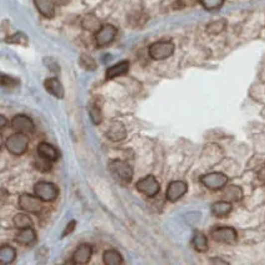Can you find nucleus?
Masks as SVG:
<instances>
[{
    "instance_id": "1",
    "label": "nucleus",
    "mask_w": 265,
    "mask_h": 265,
    "mask_svg": "<svg viewBox=\"0 0 265 265\" xmlns=\"http://www.w3.org/2000/svg\"><path fill=\"white\" fill-rule=\"evenodd\" d=\"M109 171L115 179L121 184H129L133 178V169L127 162L114 159L109 163Z\"/></svg>"
},
{
    "instance_id": "2",
    "label": "nucleus",
    "mask_w": 265,
    "mask_h": 265,
    "mask_svg": "<svg viewBox=\"0 0 265 265\" xmlns=\"http://www.w3.org/2000/svg\"><path fill=\"white\" fill-rule=\"evenodd\" d=\"M6 146L7 151L10 152L14 156H22L25 152L27 151V147H29V138H27V134L24 133H15L12 136H10L6 139Z\"/></svg>"
},
{
    "instance_id": "3",
    "label": "nucleus",
    "mask_w": 265,
    "mask_h": 265,
    "mask_svg": "<svg viewBox=\"0 0 265 265\" xmlns=\"http://www.w3.org/2000/svg\"><path fill=\"white\" fill-rule=\"evenodd\" d=\"M174 52V44L172 41H157L149 46L148 54L153 60H166Z\"/></svg>"
},
{
    "instance_id": "4",
    "label": "nucleus",
    "mask_w": 265,
    "mask_h": 265,
    "mask_svg": "<svg viewBox=\"0 0 265 265\" xmlns=\"http://www.w3.org/2000/svg\"><path fill=\"white\" fill-rule=\"evenodd\" d=\"M34 193L44 202H52L59 196V188L50 182H37L34 186Z\"/></svg>"
},
{
    "instance_id": "5",
    "label": "nucleus",
    "mask_w": 265,
    "mask_h": 265,
    "mask_svg": "<svg viewBox=\"0 0 265 265\" xmlns=\"http://www.w3.org/2000/svg\"><path fill=\"white\" fill-rule=\"evenodd\" d=\"M42 199H40L39 197L35 194H21L19 198V208L21 211L26 212V213L31 214H40L42 211Z\"/></svg>"
},
{
    "instance_id": "6",
    "label": "nucleus",
    "mask_w": 265,
    "mask_h": 265,
    "mask_svg": "<svg viewBox=\"0 0 265 265\" xmlns=\"http://www.w3.org/2000/svg\"><path fill=\"white\" fill-rule=\"evenodd\" d=\"M201 182L203 186H206L208 189L212 191H218V189L224 188L228 183V177L219 172H214V173L204 174L201 177Z\"/></svg>"
},
{
    "instance_id": "7",
    "label": "nucleus",
    "mask_w": 265,
    "mask_h": 265,
    "mask_svg": "<svg viewBox=\"0 0 265 265\" xmlns=\"http://www.w3.org/2000/svg\"><path fill=\"white\" fill-rule=\"evenodd\" d=\"M211 236L218 243L232 244L237 241V231L232 227H217L211 232Z\"/></svg>"
},
{
    "instance_id": "8",
    "label": "nucleus",
    "mask_w": 265,
    "mask_h": 265,
    "mask_svg": "<svg viewBox=\"0 0 265 265\" xmlns=\"http://www.w3.org/2000/svg\"><path fill=\"white\" fill-rule=\"evenodd\" d=\"M117 29L111 24L102 25L101 29L95 34V41L99 47H104L106 45H109L110 42L114 41V39L116 37Z\"/></svg>"
},
{
    "instance_id": "9",
    "label": "nucleus",
    "mask_w": 265,
    "mask_h": 265,
    "mask_svg": "<svg viewBox=\"0 0 265 265\" xmlns=\"http://www.w3.org/2000/svg\"><path fill=\"white\" fill-rule=\"evenodd\" d=\"M137 191H139L141 193L146 194L148 197H154L159 193L161 187L159 183L157 182V179L154 178V176H147L144 178H142L141 181L137 182Z\"/></svg>"
},
{
    "instance_id": "10",
    "label": "nucleus",
    "mask_w": 265,
    "mask_h": 265,
    "mask_svg": "<svg viewBox=\"0 0 265 265\" xmlns=\"http://www.w3.org/2000/svg\"><path fill=\"white\" fill-rule=\"evenodd\" d=\"M11 126L19 133L31 134L35 131V125L32 120L26 115H16L11 120Z\"/></svg>"
},
{
    "instance_id": "11",
    "label": "nucleus",
    "mask_w": 265,
    "mask_h": 265,
    "mask_svg": "<svg viewBox=\"0 0 265 265\" xmlns=\"http://www.w3.org/2000/svg\"><path fill=\"white\" fill-rule=\"evenodd\" d=\"M188 191V186L186 182L183 181H173L169 183L168 188H167V199L169 202H177L184 196Z\"/></svg>"
},
{
    "instance_id": "12",
    "label": "nucleus",
    "mask_w": 265,
    "mask_h": 265,
    "mask_svg": "<svg viewBox=\"0 0 265 265\" xmlns=\"http://www.w3.org/2000/svg\"><path fill=\"white\" fill-rule=\"evenodd\" d=\"M92 256V247L90 244H81L77 247L76 251L72 254V258L70 261L71 264H86L89 263Z\"/></svg>"
},
{
    "instance_id": "13",
    "label": "nucleus",
    "mask_w": 265,
    "mask_h": 265,
    "mask_svg": "<svg viewBox=\"0 0 265 265\" xmlns=\"http://www.w3.org/2000/svg\"><path fill=\"white\" fill-rule=\"evenodd\" d=\"M106 136L110 141L120 142L126 138V129L120 121H112L106 131Z\"/></svg>"
},
{
    "instance_id": "14",
    "label": "nucleus",
    "mask_w": 265,
    "mask_h": 265,
    "mask_svg": "<svg viewBox=\"0 0 265 265\" xmlns=\"http://www.w3.org/2000/svg\"><path fill=\"white\" fill-rule=\"evenodd\" d=\"M36 152H37V156L42 157V158H45V159H49V161H51V162L57 161L60 156L57 149L55 148L54 146H51V144L46 143V142H41V143L37 144Z\"/></svg>"
},
{
    "instance_id": "15",
    "label": "nucleus",
    "mask_w": 265,
    "mask_h": 265,
    "mask_svg": "<svg viewBox=\"0 0 265 265\" xmlns=\"http://www.w3.org/2000/svg\"><path fill=\"white\" fill-rule=\"evenodd\" d=\"M37 11L46 19H52L55 16L54 0H34Z\"/></svg>"
},
{
    "instance_id": "16",
    "label": "nucleus",
    "mask_w": 265,
    "mask_h": 265,
    "mask_svg": "<svg viewBox=\"0 0 265 265\" xmlns=\"http://www.w3.org/2000/svg\"><path fill=\"white\" fill-rule=\"evenodd\" d=\"M44 86L45 89L47 90V92H50V94L56 97V99H62V97H64V87H62V84L56 77H50V79L45 80Z\"/></svg>"
},
{
    "instance_id": "17",
    "label": "nucleus",
    "mask_w": 265,
    "mask_h": 265,
    "mask_svg": "<svg viewBox=\"0 0 265 265\" xmlns=\"http://www.w3.org/2000/svg\"><path fill=\"white\" fill-rule=\"evenodd\" d=\"M129 67H130V62L126 61V60L117 62V64L114 65V66H110L109 69L106 70V79L111 80L115 79V77L126 74V72L129 71Z\"/></svg>"
},
{
    "instance_id": "18",
    "label": "nucleus",
    "mask_w": 265,
    "mask_h": 265,
    "mask_svg": "<svg viewBox=\"0 0 265 265\" xmlns=\"http://www.w3.org/2000/svg\"><path fill=\"white\" fill-rule=\"evenodd\" d=\"M15 241H16L17 243L22 244V246H30V244H32L36 241V233H35V231L31 227L20 229V232L16 234V237H15Z\"/></svg>"
},
{
    "instance_id": "19",
    "label": "nucleus",
    "mask_w": 265,
    "mask_h": 265,
    "mask_svg": "<svg viewBox=\"0 0 265 265\" xmlns=\"http://www.w3.org/2000/svg\"><path fill=\"white\" fill-rule=\"evenodd\" d=\"M223 197L228 202H239L243 198V191L238 186H227L223 191Z\"/></svg>"
},
{
    "instance_id": "20",
    "label": "nucleus",
    "mask_w": 265,
    "mask_h": 265,
    "mask_svg": "<svg viewBox=\"0 0 265 265\" xmlns=\"http://www.w3.org/2000/svg\"><path fill=\"white\" fill-rule=\"evenodd\" d=\"M212 213H213V216L216 217H227L229 213L232 212V204L231 202L228 201H219V202H216V203L212 206Z\"/></svg>"
},
{
    "instance_id": "21",
    "label": "nucleus",
    "mask_w": 265,
    "mask_h": 265,
    "mask_svg": "<svg viewBox=\"0 0 265 265\" xmlns=\"http://www.w3.org/2000/svg\"><path fill=\"white\" fill-rule=\"evenodd\" d=\"M16 258V251L10 246H2L0 248V263L7 265L11 264Z\"/></svg>"
},
{
    "instance_id": "22",
    "label": "nucleus",
    "mask_w": 265,
    "mask_h": 265,
    "mask_svg": "<svg viewBox=\"0 0 265 265\" xmlns=\"http://www.w3.org/2000/svg\"><path fill=\"white\" fill-rule=\"evenodd\" d=\"M102 261L106 265H120L122 263V257L115 249H107V251L104 252Z\"/></svg>"
},
{
    "instance_id": "23",
    "label": "nucleus",
    "mask_w": 265,
    "mask_h": 265,
    "mask_svg": "<svg viewBox=\"0 0 265 265\" xmlns=\"http://www.w3.org/2000/svg\"><path fill=\"white\" fill-rule=\"evenodd\" d=\"M82 27L87 31L91 32H97L101 29V25H100L99 19L94 15H86V16L82 19Z\"/></svg>"
},
{
    "instance_id": "24",
    "label": "nucleus",
    "mask_w": 265,
    "mask_h": 265,
    "mask_svg": "<svg viewBox=\"0 0 265 265\" xmlns=\"http://www.w3.org/2000/svg\"><path fill=\"white\" fill-rule=\"evenodd\" d=\"M192 244H193L194 249L197 252H207L208 249V241H207V237L204 236L201 232H196L192 239Z\"/></svg>"
},
{
    "instance_id": "25",
    "label": "nucleus",
    "mask_w": 265,
    "mask_h": 265,
    "mask_svg": "<svg viewBox=\"0 0 265 265\" xmlns=\"http://www.w3.org/2000/svg\"><path fill=\"white\" fill-rule=\"evenodd\" d=\"M12 222H14V226L19 229L29 228V227H31V224H32L31 218L24 213L16 214V216L14 217V219H12Z\"/></svg>"
},
{
    "instance_id": "26",
    "label": "nucleus",
    "mask_w": 265,
    "mask_h": 265,
    "mask_svg": "<svg viewBox=\"0 0 265 265\" xmlns=\"http://www.w3.org/2000/svg\"><path fill=\"white\" fill-rule=\"evenodd\" d=\"M5 41L7 44H17V45H22V46H27L29 45V39H27L26 35L24 32H16V34L11 35L7 39H5Z\"/></svg>"
},
{
    "instance_id": "27",
    "label": "nucleus",
    "mask_w": 265,
    "mask_h": 265,
    "mask_svg": "<svg viewBox=\"0 0 265 265\" xmlns=\"http://www.w3.org/2000/svg\"><path fill=\"white\" fill-rule=\"evenodd\" d=\"M226 20H217V21L211 22L207 26V32L211 35H218L226 29Z\"/></svg>"
},
{
    "instance_id": "28",
    "label": "nucleus",
    "mask_w": 265,
    "mask_h": 265,
    "mask_svg": "<svg viewBox=\"0 0 265 265\" xmlns=\"http://www.w3.org/2000/svg\"><path fill=\"white\" fill-rule=\"evenodd\" d=\"M51 163L52 162L49 161V159H45V158H42V157L37 156V158L35 159V162H34V166L37 171L49 172V171H51V167H52Z\"/></svg>"
},
{
    "instance_id": "29",
    "label": "nucleus",
    "mask_w": 265,
    "mask_h": 265,
    "mask_svg": "<svg viewBox=\"0 0 265 265\" xmlns=\"http://www.w3.org/2000/svg\"><path fill=\"white\" fill-rule=\"evenodd\" d=\"M79 64L81 65L85 70H91L92 71V70L96 69V61H95L90 55L82 54L79 59Z\"/></svg>"
},
{
    "instance_id": "30",
    "label": "nucleus",
    "mask_w": 265,
    "mask_h": 265,
    "mask_svg": "<svg viewBox=\"0 0 265 265\" xmlns=\"http://www.w3.org/2000/svg\"><path fill=\"white\" fill-rule=\"evenodd\" d=\"M89 114L90 119H91V121L94 122L95 125H99L100 122L102 121V112L101 110H100V107L96 106V105H91V106L89 107Z\"/></svg>"
},
{
    "instance_id": "31",
    "label": "nucleus",
    "mask_w": 265,
    "mask_h": 265,
    "mask_svg": "<svg viewBox=\"0 0 265 265\" xmlns=\"http://www.w3.org/2000/svg\"><path fill=\"white\" fill-rule=\"evenodd\" d=\"M223 2L224 0H201L202 6H203L206 10H209V11L219 9V7L223 5Z\"/></svg>"
},
{
    "instance_id": "32",
    "label": "nucleus",
    "mask_w": 265,
    "mask_h": 265,
    "mask_svg": "<svg viewBox=\"0 0 265 265\" xmlns=\"http://www.w3.org/2000/svg\"><path fill=\"white\" fill-rule=\"evenodd\" d=\"M1 85L4 89H7V87H15L19 85V81L16 79H12V77L6 76V75H2L1 76Z\"/></svg>"
},
{
    "instance_id": "33",
    "label": "nucleus",
    "mask_w": 265,
    "mask_h": 265,
    "mask_svg": "<svg viewBox=\"0 0 265 265\" xmlns=\"http://www.w3.org/2000/svg\"><path fill=\"white\" fill-rule=\"evenodd\" d=\"M75 224H76V222H75V221H71V222H70V223L67 224V227H66V229H65V232H64V233H62V237L67 236V234H69V232H72V231H74Z\"/></svg>"
},
{
    "instance_id": "34",
    "label": "nucleus",
    "mask_w": 265,
    "mask_h": 265,
    "mask_svg": "<svg viewBox=\"0 0 265 265\" xmlns=\"http://www.w3.org/2000/svg\"><path fill=\"white\" fill-rule=\"evenodd\" d=\"M258 179L261 182H263V183H265V166L258 172Z\"/></svg>"
},
{
    "instance_id": "35",
    "label": "nucleus",
    "mask_w": 265,
    "mask_h": 265,
    "mask_svg": "<svg viewBox=\"0 0 265 265\" xmlns=\"http://www.w3.org/2000/svg\"><path fill=\"white\" fill-rule=\"evenodd\" d=\"M0 120H1V125H0V126L5 127V125H6V119H5L4 116H0Z\"/></svg>"
},
{
    "instance_id": "36",
    "label": "nucleus",
    "mask_w": 265,
    "mask_h": 265,
    "mask_svg": "<svg viewBox=\"0 0 265 265\" xmlns=\"http://www.w3.org/2000/svg\"><path fill=\"white\" fill-rule=\"evenodd\" d=\"M213 263H222V264H227V262H224V261H221V259H213Z\"/></svg>"
}]
</instances>
